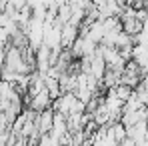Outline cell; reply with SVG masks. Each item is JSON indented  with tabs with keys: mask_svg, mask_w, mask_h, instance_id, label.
Returning a JSON list of instances; mask_svg holds the SVG:
<instances>
[{
	"mask_svg": "<svg viewBox=\"0 0 148 146\" xmlns=\"http://www.w3.org/2000/svg\"><path fill=\"white\" fill-rule=\"evenodd\" d=\"M34 126H36V132H38L40 136H42V134H50V130H52V126H54V110H52V106L36 114Z\"/></svg>",
	"mask_w": 148,
	"mask_h": 146,
	"instance_id": "cell-1",
	"label": "cell"
},
{
	"mask_svg": "<svg viewBox=\"0 0 148 146\" xmlns=\"http://www.w3.org/2000/svg\"><path fill=\"white\" fill-rule=\"evenodd\" d=\"M52 106V98H50L48 90H46V86L38 92V94H34V96H30L28 100V104H26V108H30V110H34L36 114L38 112H42V110H46Z\"/></svg>",
	"mask_w": 148,
	"mask_h": 146,
	"instance_id": "cell-2",
	"label": "cell"
},
{
	"mask_svg": "<svg viewBox=\"0 0 148 146\" xmlns=\"http://www.w3.org/2000/svg\"><path fill=\"white\" fill-rule=\"evenodd\" d=\"M80 36V28L72 22H66L62 24V34H60V46L62 48H70L74 44V40Z\"/></svg>",
	"mask_w": 148,
	"mask_h": 146,
	"instance_id": "cell-3",
	"label": "cell"
},
{
	"mask_svg": "<svg viewBox=\"0 0 148 146\" xmlns=\"http://www.w3.org/2000/svg\"><path fill=\"white\" fill-rule=\"evenodd\" d=\"M126 136L134 142H142L148 136V120H140L132 126H126Z\"/></svg>",
	"mask_w": 148,
	"mask_h": 146,
	"instance_id": "cell-4",
	"label": "cell"
},
{
	"mask_svg": "<svg viewBox=\"0 0 148 146\" xmlns=\"http://www.w3.org/2000/svg\"><path fill=\"white\" fill-rule=\"evenodd\" d=\"M104 72H106V62H104V58L96 52V54L90 58V74H92L96 80H102Z\"/></svg>",
	"mask_w": 148,
	"mask_h": 146,
	"instance_id": "cell-5",
	"label": "cell"
},
{
	"mask_svg": "<svg viewBox=\"0 0 148 146\" xmlns=\"http://www.w3.org/2000/svg\"><path fill=\"white\" fill-rule=\"evenodd\" d=\"M134 146H148V142H146V140H142V142H136Z\"/></svg>",
	"mask_w": 148,
	"mask_h": 146,
	"instance_id": "cell-6",
	"label": "cell"
},
{
	"mask_svg": "<svg viewBox=\"0 0 148 146\" xmlns=\"http://www.w3.org/2000/svg\"><path fill=\"white\" fill-rule=\"evenodd\" d=\"M58 146H64V144H58Z\"/></svg>",
	"mask_w": 148,
	"mask_h": 146,
	"instance_id": "cell-7",
	"label": "cell"
}]
</instances>
